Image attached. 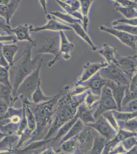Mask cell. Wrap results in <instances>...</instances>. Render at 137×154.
Returning <instances> with one entry per match:
<instances>
[{"instance_id":"cell-5","label":"cell","mask_w":137,"mask_h":154,"mask_svg":"<svg viewBox=\"0 0 137 154\" xmlns=\"http://www.w3.org/2000/svg\"><path fill=\"white\" fill-rule=\"evenodd\" d=\"M60 48V37L59 35L49 37L46 39L42 48L36 51V54H49L54 56L53 59L49 62L47 65L51 67L59 59V53Z\"/></svg>"},{"instance_id":"cell-29","label":"cell","mask_w":137,"mask_h":154,"mask_svg":"<svg viewBox=\"0 0 137 154\" xmlns=\"http://www.w3.org/2000/svg\"><path fill=\"white\" fill-rule=\"evenodd\" d=\"M106 143L104 137H96L94 140V145L92 149L91 154H100Z\"/></svg>"},{"instance_id":"cell-49","label":"cell","mask_w":137,"mask_h":154,"mask_svg":"<svg viewBox=\"0 0 137 154\" xmlns=\"http://www.w3.org/2000/svg\"><path fill=\"white\" fill-rule=\"evenodd\" d=\"M103 154H108V153H107V152H106V151H104V153Z\"/></svg>"},{"instance_id":"cell-45","label":"cell","mask_w":137,"mask_h":154,"mask_svg":"<svg viewBox=\"0 0 137 154\" xmlns=\"http://www.w3.org/2000/svg\"><path fill=\"white\" fill-rule=\"evenodd\" d=\"M16 42V39L14 35H0V42H5V41H10Z\"/></svg>"},{"instance_id":"cell-37","label":"cell","mask_w":137,"mask_h":154,"mask_svg":"<svg viewBox=\"0 0 137 154\" xmlns=\"http://www.w3.org/2000/svg\"><path fill=\"white\" fill-rule=\"evenodd\" d=\"M92 137V134L91 133L90 131L85 130L78 136V141L82 144L86 143L90 141Z\"/></svg>"},{"instance_id":"cell-19","label":"cell","mask_w":137,"mask_h":154,"mask_svg":"<svg viewBox=\"0 0 137 154\" xmlns=\"http://www.w3.org/2000/svg\"><path fill=\"white\" fill-rule=\"evenodd\" d=\"M94 1L92 0H82L80 1V12L82 16V27L85 32H88L90 20L89 14L91 7Z\"/></svg>"},{"instance_id":"cell-47","label":"cell","mask_w":137,"mask_h":154,"mask_svg":"<svg viewBox=\"0 0 137 154\" xmlns=\"http://www.w3.org/2000/svg\"><path fill=\"white\" fill-rule=\"evenodd\" d=\"M40 154H55V152L51 149H47V150L44 151Z\"/></svg>"},{"instance_id":"cell-34","label":"cell","mask_w":137,"mask_h":154,"mask_svg":"<svg viewBox=\"0 0 137 154\" xmlns=\"http://www.w3.org/2000/svg\"><path fill=\"white\" fill-rule=\"evenodd\" d=\"M78 119V117L75 115V116L72 119L68 121V122L67 123L66 125H64V126H63V128H61L59 132H58V133L57 134V136L56 137V139L59 138V137L63 136V135L67 133V132L69 131V130L71 129L72 126L74 125L75 123L76 122Z\"/></svg>"},{"instance_id":"cell-6","label":"cell","mask_w":137,"mask_h":154,"mask_svg":"<svg viewBox=\"0 0 137 154\" xmlns=\"http://www.w3.org/2000/svg\"><path fill=\"white\" fill-rule=\"evenodd\" d=\"M99 28L101 32H105L115 37L125 46L132 49L137 51V37L136 35H132L129 33L119 31L112 27L109 28L105 25H101Z\"/></svg>"},{"instance_id":"cell-31","label":"cell","mask_w":137,"mask_h":154,"mask_svg":"<svg viewBox=\"0 0 137 154\" xmlns=\"http://www.w3.org/2000/svg\"><path fill=\"white\" fill-rule=\"evenodd\" d=\"M112 28L119 31L129 33L132 35H137V26H134L130 25L119 24L114 26Z\"/></svg>"},{"instance_id":"cell-9","label":"cell","mask_w":137,"mask_h":154,"mask_svg":"<svg viewBox=\"0 0 137 154\" xmlns=\"http://www.w3.org/2000/svg\"><path fill=\"white\" fill-rule=\"evenodd\" d=\"M48 19L46 24L41 26L33 27L31 29V32H37L41 31H52V32H61L64 30H72L68 25L64 24L61 22L57 21L55 17L50 14H49L46 17Z\"/></svg>"},{"instance_id":"cell-1","label":"cell","mask_w":137,"mask_h":154,"mask_svg":"<svg viewBox=\"0 0 137 154\" xmlns=\"http://www.w3.org/2000/svg\"><path fill=\"white\" fill-rule=\"evenodd\" d=\"M36 44H31L30 46L26 48L22 54L19 56L21 61L17 65H12L9 67V77H11L13 88L12 96L14 101L17 99L16 94L17 88L26 77L34 71L38 66L37 64L39 56L34 59L31 58V51Z\"/></svg>"},{"instance_id":"cell-8","label":"cell","mask_w":137,"mask_h":154,"mask_svg":"<svg viewBox=\"0 0 137 154\" xmlns=\"http://www.w3.org/2000/svg\"><path fill=\"white\" fill-rule=\"evenodd\" d=\"M109 65L108 63L105 61L100 62H94V63H88L85 64L83 66V72L82 75L78 79L77 82L75 83V86H77L82 83L88 80L96 74H97L99 70L102 68Z\"/></svg>"},{"instance_id":"cell-11","label":"cell","mask_w":137,"mask_h":154,"mask_svg":"<svg viewBox=\"0 0 137 154\" xmlns=\"http://www.w3.org/2000/svg\"><path fill=\"white\" fill-rule=\"evenodd\" d=\"M57 4L61 8L64 10L67 14H69L73 17L82 21V16L80 12V1L68 0L61 1L57 0Z\"/></svg>"},{"instance_id":"cell-20","label":"cell","mask_w":137,"mask_h":154,"mask_svg":"<svg viewBox=\"0 0 137 154\" xmlns=\"http://www.w3.org/2000/svg\"><path fill=\"white\" fill-rule=\"evenodd\" d=\"M18 50L19 47L16 44H2V52L4 57L9 65V67L14 63V58Z\"/></svg>"},{"instance_id":"cell-42","label":"cell","mask_w":137,"mask_h":154,"mask_svg":"<svg viewBox=\"0 0 137 154\" xmlns=\"http://www.w3.org/2000/svg\"><path fill=\"white\" fill-rule=\"evenodd\" d=\"M123 122V125L126 126L127 128H130L131 130H135L137 129V121L136 120L135 118Z\"/></svg>"},{"instance_id":"cell-4","label":"cell","mask_w":137,"mask_h":154,"mask_svg":"<svg viewBox=\"0 0 137 154\" xmlns=\"http://www.w3.org/2000/svg\"><path fill=\"white\" fill-rule=\"evenodd\" d=\"M115 110H118L116 103L113 98L111 90L104 86L103 88L98 102L97 109L94 112V118L95 120L98 119L104 112Z\"/></svg>"},{"instance_id":"cell-12","label":"cell","mask_w":137,"mask_h":154,"mask_svg":"<svg viewBox=\"0 0 137 154\" xmlns=\"http://www.w3.org/2000/svg\"><path fill=\"white\" fill-rule=\"evenodd\" d=\"M104 86L109 88L112 92V94L115 101L118 107V110L120 109L121 106V103L123 96L127 88L126 86H122L120 84L113 82L112 81L104 79Z\"/></svg>"},{"instance_id":"cell-7","label":"cell","mask_w":137,"mask_h":154,"mask_svg":"<svg viewBox=\"0 0 137 154\" xmlns=\"http://www.w3.org/2000/svg\"><path fill=\"white\" fill-rule=\"evenodd\" d=\"M137 54L133 56H121L119 54L117 59V65L131 80L137 74Z\"/></svg>"},{"instance_id":"cell-36","label":"cell","mask_w":137,"mask_h":154,"mask_svg":"<svg viewBox=\"0 0 137 154\" xmlns=\"http://www.w3.org/2000/svg\"><path fill=\"white\" fill-rule=\"evenodd\" d=\"M118 111L128 112H137V100H134L124 106H122Z\"/></svg>"},{"instance_id":"cell-48","label":"cell","mask_w":137,"mask_h":154,"mask_svg":"<svg viewBox=\"0 0 137 154\" xmlns=\"http://www.w3.org/2000/svg\"><path fill=\"white\" fill-rule=\"evenodd\" d=\"M6 135H7L6 134L4 133L3 132H2V131L0 130V141L2 140Z\"/></svg>"},{"instance_id":"cell-32","label":"cell","mask_w":137,"mask_h":154,"mask_svg":"<svg viewBox=\"0 0 137 154\" xmlns=\"http://www.w3.org/2000/svg\"><path fill=\"white\" fill-rule=\"evenodd\" d=\"M9 69L0 66V83L12 88L10 82Z\"/></svg>"},{"instance_id":"cell-43","label":"cell","mask_w":137,"mask_h":154,"mask_svg":"<svg viewBox=\"0 0 137 154\" xmlns=\"http://www.w3.org/2000/svg\"><path fill=\"white\" fill-rule=\"evenodd\" d=\"M137 74L134 75L130 81L129 89L130 91H137Z\"/></svg>"},{"instance_id":"cell-14","label":"cell","mask_w":137,"mask_h":154,"mask_svg":"<svg viewBox=\"0 0 137 154\" xmlns=\"http://www.w3.org/2000/svg\"><path fill=\"white\" fill-rule=\"evenodd\" d=\"M33 27L31 25L28 24L19 25L15 28H11L10 33L14 34L18 41H26L30 42L31 44H36L30 35L31 29Z\"/></svg>"},{"instance_id":"cell-38","label":"cell","mask_w":137,"mask_h":154,"mask_svg":"<svg viewBox=\"0 0 137 154\" xmlns=\"http://www.w3.org/2000/svg\"><path fill=\"white\" fill-rule=\"evenodd\" d=\"M118 5L124 7L133 8L137 9V1L130 0H115Z\"/></svg>"},{"instance_id":"cell-25","label":"cell","mask_w":137,"mask_h":154,"mask_svg":"<svg viewBox=\"0 0 137 154\" xmlns=\"http://www.w3.org/2000/svg\"><path fill=\"white\" fill-rule=\"evenodd\" d=\"M17 141V136L16 135H6L2 140L0 141V152L1 150H11L12 145Z\"/></svg>"},{"instance_id":"cell-13","label":"cell","mask_w":137,"mask_h":154,"mask_svg":"<svg viewBox=\"0 0 137 154\" xmlns=\"http://www.w3.org/2000/svg\"><path fill=\"white\" fill-rule=\"evenodd\" d=\"M79 85L85 86L91 93L100 96L103 88L104 86V79L102 78L99 72H98L88 80L82 83Z\"/></svg>"},{"instance_id":"cell-30","label":"cell","mask_w":137,"mask_h":154,"mask_svg":"<svg viewBox=\"0 0 137 154\" xmlns=\"http://www.w3.org/2000/svg\"><path fill=\"white\" fill-rule=\"evenodd\" d=\"M78 142L75 139H69L64 142L61 145V149L66 152H72L76 150Z\"/></svg>"},{"instance_id":"cell-35","label":"cell","mask_w":137,"mask_h":154,"mask_svg":"<svg viewBox=\"0 0 137 154\" xmlns=\"http://www.w3.org/2000/svg\"><path fill=\"white\" fill-rule=\"evenodd\" d=\"M112 24L113 26L119 24L130 25L134 26H137V18H135L133 19H127L125 18H123L113 21Z\"/></svg>"},{"instance_id":"cell-10","label":"cell","mask_w":137,"mask_h":154,"mask_svg":"<svg viewBox=\"0 0 137 154\" xmlns=\"http://www.w3.org/2000/svg\"><path fill=\"white\" fill-rule=\"evenodd\" d=\"M21 1H3L0 3V16L10 26V20L19 7Z\"/></svg>"},{"instance_id":"cell-44","label":"cell","mask_w":137,"mask_h":154,"mask_svg":"<svg viewBox=\"0 0 137 154\" xmlns=\"http://www.w3.org/2000/svg\"><path fill=\"white\" fill-rule=\"evenodd\" d=\"M0 66L6 67V68H9V65L5 59L3 54L2 43H0Z\"/></svg>"},{"instance_id":"cell-28","label":"cell","mask_w":137,"mask_h":154,"mask_svg":"<svg viewBox=\"0 0 137 154\" xmlns=\"http://www.w3.org/2000/svg\"><path fill=\"white\" fill-rule=\"evenodd\" d=\"M113 116L115 119L121 121H127L136 118L137 117V112H123L118 110H112Z\"/></svg>"},{"instance_id":"cell-16","label":"cell","mask_w":137,"mask_h":154,"mask_svg":"<svg viewBox=\"0 0 137 154\" xmlns=\"http://www.w3.org/2000/svg\"><path fill=\"white\" fill-rule=\"evenodd\" d=\"M91 126L97 130L99 133L103 135L105 138L111 139L114 136V131L110 126L108 122L103 116L98 119V121L94 124L90 125Z\"/></svg>"},{"instance_id":"cell-39","label":"cell","mask_w":137,"mask_h":154,"mask_svg":"<svg viewBox=\"0 0 137 154\" xmlns=\"http://www.w3.org/2000/svg\"><path fill=\"white\" fill-rule=\"evenodd\" d=\"M102 116L107 121H108V122H109L110 123V124L113 127H114L115 129H116V130L118 129V125L117 124L116 119L115 118L114 116H113L112 111H108V112H104Z\"/></svg>"},{"instance_id":"cell-3","label":"cell","mask_w":137,"mask_h":154,"mask_svg":"<svg viewBox=\"0 0 137 154\" xmlns=\"http://www.w3.org/2000/svg\"><path fill=\"white\" fill-rule=\"evenodd\" d=\"M99 73L103 79L112 81L122 86H129L130 79L116 64H109L99 70Z\"/></svg>"},{"instance_id":"cell-2","label":"cell","mask_w":137,"mask_h":154,"mask_svg":"<svg viewBox=\"0 0 137 154\" xmlns=\"http://www.w3.org/2000/svg\"><path fill=\"white\" fill-rule=\"evenodd\" d=\"M43 61V59L42 58L37 69L26 77L18 87L16 94V99L19 96L23 100H28V98L31 97L32 94L37 89L38 84L41 82L40 71Z\"/></svg>"},{"instance_id":"cell-22","label":"cell","mask_w":137,"mask_h":154,"mask_svg":"<svg viewBox=\"0 0 137 154\" xmlns=\"http://www.w3.org/2000/svg\"><path fill=\"white\" fill-rule=\"evenodd\" d=\"M112 3L117 11L120 12L127 19H133L137 18V9L133 8L124 7L118 5L115 0L111 1Z\"/></svg>"},{"instance_id":"cell-33","label":"cell","mask_w":137,"mask_h":154,"mask_svg":"<svg viewBox=\"0 0 137 154\" xmlns=\"http://www.w3.org/2000/svg\"><path fill=\"white\" fill-rule=\"evenodd\" d=\"M135 100H137V91L132 92L129 90V88H127L122 101L121 107Z\"/></svg>"},{"instance_id":"cell-26","label":"cell","mask_w":137,"mask_h":154,"mask_svg":"<svg viewBox=\"0 0 137 154\" xmlns=\"http://www.w3.org/2000/svg\"><path fill=\"white\" fill-rule=\"evenodd\" d=\"M99 98L100 96L94 95L88 90L84 101L88 108L96 110L97 109Z\"/></svg>"},{"instance_id":"cell-46","label":"cell","mask_w":137,"mask_h":154,"mask_svg":"<svg viewBox=\"0 0 137 154\" xmlns=\"http://www.w3.org/2000/svg\"><path fill=\"white\" fill-rule=\"evenodd\" d=\"M38 3L40 4V6H42V8L45 12L46 17H47L49 14L48 12V8H47V1L41 0V1H39Z\"/></svg>"},{"instance_id":"cell-23","label":"cell","mask_w":137,"mask_h":154,"mask_svg":"<svg viewBox=\"0 0 137 154\" xmlns=\"http://www.w3.org/2000/svg\"><path fill=\"white\" fill-rule=\"evenodd\" d=\"M52 97L46 96L44 94L42 88L41 82L38 84L37 89L35 90L33 94L31 96V99L33 103L35 104H39L43 102L48 101L52 98Z\"/></svg>"},{"instance_id":"cell-18","label":"cell","mask_w":137,"mask_h":154,"mask_svg":"<svg viewBox=\"0 0 137 154\" xmlns=\"http://www.w3.org/2000/svg\"><path fill=\"white\" fill-rule=\"evenodd\" d=\"M94 112L95 110L89 109L85 102H82L78 106L76 115L82 122L85 123H94L95 121L94 117Z\"/></svg>"},{"instance_id":"cell-17","label":"cell","mask_w":137,"mask_h":154,"mask_svg":"<svg viewBox=\"0 0 137 154\" xmlns=\"http://www.w3.org/2000/svg\"><path fill=\"white\" fill-rule=\"evenodd\" d=\"M98 52L106 60L105 62L108 64H117V59L118 54L116 48L105 43L103 45V48L99 49Z\"/></svg>"},{"instance_id":"cell-40","label":"cell","mask_w":137,"mask_h":154,"mask_svg":"<svg viewBox=\"0 0 137 154\" xmlns=\"http://www.w3.org/2000/svg\"><path fill=\"white\" fill-rule=\"evenodd\" d=\"M9 108V105L4 100L0 99V118L6 113Z\"/></svg>"},{"instance_id":"cell-24","label":"cell","mask_w":137,"mask_h":154,"mask_svg":"<svg viewBox=\"0 0 137 154\" xmlns=\"http://www.w3.org/2000/svg\"><path fill=\"white\" fill-rule=\"evenodd\" d=\"M50 14L52 15V16H53L55 18H58L62 21H64L66 23L69 24V25H70L76 24V23L82 24V21L81 20L75 19L69 14L63 13L59 11H52V12H50Z\"/></svg>"},{"instance_id":"cell-21","label":"cell","mask_w":137,"mask_h":154,"mask_svg":"<svg viewBox=\"0 0 137 154\" xmlns=\"http://www.w3.org/2000/svg\"><path fill=\"white\" fill-rule=\"evenodd\" d=\"M69 26L72 28V29L80 37V38L82 39L85 42H86L92 48V51H96L97 49V46L94 44V43L92 41V39L89 36L87 32H85L83 29V27H82V24L76 23L74 24L70 25Z\"/></svg>"},{"instance_id":"cell-15","label":"cell","mask_w":137,"mask_h":154,"mask_svg":"<svg viewBox=\"0 0 137 154\" xmlns=\"http://www.w3.org/2000/svg\"><path fill=\"white\" fill-rule=\"evenodd\" d=\"M59 57L61 56L65 60L68 61L71 58L72 53L74 48V44L70 41L67 36L63 31L59 32Z\"/></svg>"},{"instance_id":"cell-41","label":"cell","mask_w":137,"mask_h":154,"mask_svg":"<svg viewBox=\"0 0 137 154\" xmlns=\"http://www.w3.org/2000/svg\"><path fill=\"white\" fill-rule=\"evenodd\" d=\"M11 27L7 24L5 20L0 16V29L10 33V30Z\"/></svg>"},{"instance_id":"cell-27","label":"cell","mask_w":137,"mask_h":154,"mask_svg":"<svg viewBox=\"0 0 137 154\" xmlns=\"http://www.w3.org/2000/svg\"><path fill=\"white\" fill-rule=\"evenodd\" d=\"M83 126V122L80 120V119H78L76 122L75 123L74 125L72 126V128L69 130L68 133H67L68 134L64 137V138L63 139L64 141V142L67 140H69L73 137L79 133L80 131H82V130Z\"/></svg>"}]
</instances>
